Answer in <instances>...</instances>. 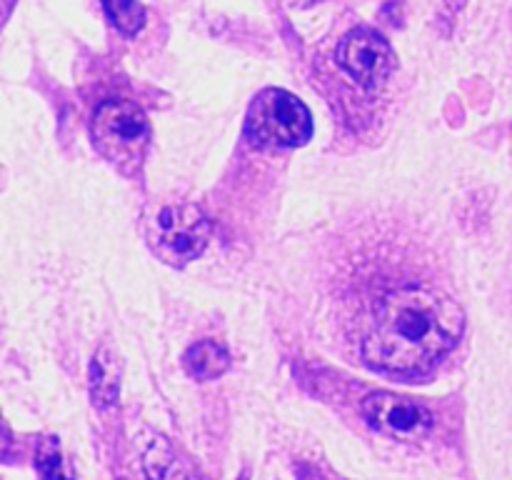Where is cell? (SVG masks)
Instances as JSON below:
<instances>
[{
	"instance_id": "cell-9",
	"label": "cell",
	"mask_w": 512,
	"mask_h": 480,
	"mask_svg": "<svg viewBox=\"0 0 512 480\" xmlns=\"http://www.w3.org/2000/svg\"><path fill=\"white\" fill-rule=\"evenodd\" d=\"M105 15L125 35H135L145 25V10L138 0H100Z\"/></svg>"
},
{
	"instance_id": "cell-13",
	"label": "cell",
	"mask_w": 512,
	"mask_h": 480,
	"mask_svg": "<svg viewBox=\"0 0 512 480\" xmlns=\"http://www.w3.org/2000/svg\"><path fill=\"white\" fill-rule=\"evenodd\" d=\"M5 3H8V10H10V3H13V0H5Z\"/></svg>"
},
{
	"instance_id": "cell-2",
	"label": "cell",
	"mask_w": 512,
	"mask_h": 480,
	"mask_svg": "<svg viewBox=\"0 0 512 480\" xmlns=\"http://www.w3.org/2000/svg\"><path fill=\"white\" fill-rule=\"evenodd\" d=\"M245 135L255 145H283L295 148L305 145L313 135V118L305 103L293 93L268 88L255 95L245 118Z\"/></svg>"
},
{
	"instance_id": "cell-5",
	"label": "cell",
	"mask_w": 512,
	"mask_h": 480,
	"mask_svg": "<svg viewBox=\"0 0 512 480\" xmlns=\"http://www.w3.org/2000/svg\"><path fill=\"white\" fill-rule=\"evenodd\" d=\"M360 410H363L370 428L380 430L395 440H418L433 425V415L428 408H423L415 400L403 398V395L385 393V390L370 393L360 405Z\"/></svg>"
},
{
	"instance_id": "cell-12",
	"label": "cell",
	"mask_w": 512,
	"mask_h": 480,
	"mask_svg": "<svg viewBox=\"0 0 512 480\" xmlns=\"http://www.w3.org/2000/svg\"><path fill=\"white\" fill-rule=\"evenodd\" d=\"M293 3H300V0H293ZM305 3H313V0H305Z\"/></svg>"
},
{
	"instance_id": "cell-11",
	"label": "cell",
	"mask_w": 512,
	"mask_h": 480,
	"mask_svg": "<svg viewBox=\"0 0 512 480\" xmlns=\"http://www.w3.org/2000/svg\"><path fill=\"white\" fill-rule=\"evenodd\" d=\"M145 470L153 480H175V458L165 438H155V443L145 450Z\"/></svg>"
},
{
	"instance_id": "cell-1",
	"label": "cell",
	"mask_w": 512,
	"mask_h": 480,
	"mask_svg": "<svg viewBox=\"0 0 512 480\" xmlns=\"http://www.w3.org/2000/svg\"><path fill=\"white\" fill-rule=\"evenodd\" d=\"M465 315L438 290L408 285L375 303L373 323L363 340L370 365L393 373H420L455 348Z\"/></svg>"
},
{
	"instance_id": "cell-4",
	"label": "cell",
	"mask_w": 512,
	"mask_h": 480,
	"mask_svg": "<svg viewBox=\"0 0 512 480\" xmlns=\"http://www.w3.org/2000/svg\"><path fill=\"white\" fill-rule=\"evenodd\" d=\"M210 240V220L198 205H165L148 223V245L160 260L185 265L198 258Z\"/></svg>"
},
{
	"instance_id": "cell-3",
	"label": "cell",
	"mask_w": 512,
	"mask_h": 480,
	"mask_svg": "<svg viewBox=\"0 0 512 480\" xmlns=\"http://www.w3.org/2000/svg\"><path fill=\"white\" fill-rule=\"evenodd\" d=\"M150 125L143 110L130 100H108L95 110L93 140L103 158L120 168H130L143 160L148 148Z\"/></svg>"
},
{
	"instance_id": "cell-7",
	"label": "cell",
	"mask_w": 512,
	"mask_h": 480,
	"mask_svg": "<svg viewBox=\"0 0 512 480\" xmlns=\"http://www.w3.org/2000/svg\"><path fill=\"white\" fill-rule=\"evenodd\" d=\"M90 395L98 408H110L120 395V363L110 348H100L90 363Z\"/></svg>"
},
{
	"instance_id": "cell-6",
	"label": "cell",
	"mask_w": 512,
	"mask_h": 480,
	"mask_svg": "<svg viewBox=\"0 0 512 480\" xmlns=\"http://www.w3.org/2000/svg\"><path fill=\"white\" fill-rule=\"evenodd\" d=\"M338 63L363 88H375L393 73L395 53L383 35L368 28H358L345 35L340 43Z\"/></svg>"
},
{
	"instance_id": "cell-10",
	"label": "cell",
	"mask_w": 512,
	"mask_h": 480,
	"mask_svg": "<svg viewBox=\"0 0 512 480\" xmlns=\"http://www.w3.org/2000/svg\"><path fill=\"white\" fill-rule=\"evenodd\" d=\"M38 470L45 480H70V468L63 460L58 440L45 438L38 445Z\"/></svg>"
},
{
	"instance_id": "cell-8",
	"label": "cell",
	"mask_w": 512,
	"mask_h": 480,
	"mask_svg": "<svg viewBox=\"0 0 512 480\" xmlns=\"http://www.w3.org/2000/svg\"><path fill=\"white\" fill-rule=\"evenodd\" d=\"M183 365L195 380H215L230 368V355L215 340H200L183 355Z\"/></svg>"
}]
</instances>
